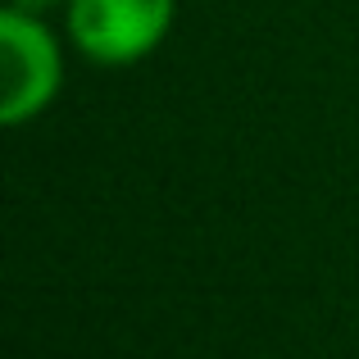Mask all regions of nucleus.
<instances>
[{"label":"nucleus","instance_id":"f257e3e1","mask_svg":"<svg viewBox=\"0 0 359 359\" xmlns=\"http://www.w3.org/2000/svg\"><path fill=\"white\" fill-rule=\"evenodd\" d=\"M0 123L23 128L55 105L64 87V50L41 14L9 5L0 14Z\"/></svg>","mask_w":359,"mask_h":359},{"label":"nucleus","instance_id":"f03ea898","mask_svg":"<svg viewBox=\"0 0 359 359\" xmlns=\"http://www.w3.org/2000/svg\"><path fill=\"white\" fill-rule=\"evenodd\" d=\"M177 0H69V36L91 64L128 69L164 46Z\"/></svg>","mask_w":359,"mask_h":359},{"label":"nucleus","instance_id":"7ed1b4c3","mask_svg":"<svg viewBox=\"0 0 359 359\" xmlns=\"http://www.w3.org/2000/svg\"><path fill=\"white\" fill-rule=\"evenodd\" d=\"M9 5L27 9V14H41V9H55V5H64V0H9Z\"/></svg>","mask_w":359,"mask_h":359}]
</instances>
